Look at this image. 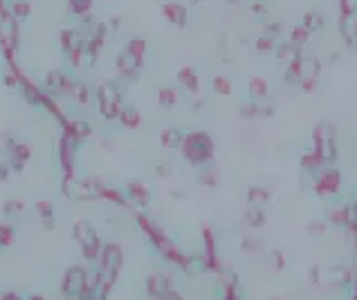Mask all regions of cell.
I'll return each instance as SVG.
<instances>
[{"instance_id": "9a60e30c", "label": "cell", "mask_w": 357, "mask_h": 300, "mask_svg": "<svg viewBox=\"0 0 357 300\" xmlns=\"http://www.w3.org/2000/svg\"><path fill=\"white\" fill-rule=\"evenodd\" d=\"M36 211L41 213V217H43V219H52V215H54V206H52V202H36Z\"/></svg>"}, {"instance_id": "ba28073f", "label": "cell", "mask_w": 357, "mask_h": 300, "mask_svg": "<svg viewBox=\"0 0 357 300\" xmlns=\"http://www.w3.org/2000/svg\"><path fill=\"white\" fill-rule=\"evenodd\" d=\"M119 117H122V121L126 123V126L128 128H135V126H140V115H137V112H135L133 108H124L122 112H119Z\"/></svg>"}, {"instance_id": "5b68a950", "label": "cell", "mask_w": 357, "mask_h": 300, "mask_svg": "<svg viewBox=\"0 0 357 300\" xmlns=\"http://www.w3.org/2000/svg\"><path fill=\"white\" fill-rule=\"evenodd\" d=\"M169 291V283H166V276L158 273V276H151L148 278V294L155 298V296H166Z\"/></svg>"}, {"instance_id": "cb8c5ba5", "label": "cell", "mask_w": 357, "mask_h": 300, "mask_svg": "<svg viewBox=\"0 0 357 300\" xmlns=\"http://www.w3.org/2000/svg\"><path fill=\"white\" fill-rule=\"evenodd\" d=\"M30 300H45V298H43V296H32Z\"/></svg>"}, {"instance_id": "277c9868", "label": "cell", "mask_w": 357, "mask_h": 300, "mask_svg": "<svg viewBox=\"0 0 357 300\" xmlns=\"http://www.w3.org/2000/svg\"><path fill=\"white\" fill-rule=\"evenodd\" d=\"M74 237L81 242V247L83 244H94V242H99L97 240V233H94V229L88 224V222H76V226H74Z\"/></svg>"}, {"instance_id": "d4e9b609", "label": "cell", "mask_w": 357, "mask_h": 300, "mask_svg": "<svg viewBox=\"0 0 357 300\" xmlns=\"http://www.w3.org/2000/svg\"><path fill=\"white\" fill-rule=\"evenodd\" d=\"M153 300H166V298H164V296H155V298H153Z\"/></svg>"}, {"instance_id": "52a82bcc", "label": "cell", "mask_w": 357, "mask_h": 300, "mask_svg": "<svg viewBox=\"0 0 357 300\" xmlns=\"http://www.w3.org/2000/svg\"><path fill=\"white\" fill-rule=\"evenodd\" d=\"M140 65V58L135 56V54H130V52H124L122 56H119V67L124 69V72H133L135 67Z\"/></svg>"}, {"instance_id": "2e32d148", "label": "cell", "mask_w": 357, "mask_h": 300, "mask_svg": "<svg viewBox=\"0 0 357 300\" xmlns=\"http://www.w3.org/2000/svg\"><path fill=\"white\" fill-rule=\"evenodd\" d=\"M23 211V202H14V200H9V202H5V213H20Z\"/></svg>"}, {"instance_id": "7a4b0ae2", "label": "cell", "mask_w": 357, "mask_h": 300, "mask_svg": "<svg viewBox=\"0 0 357 300\" xmlns=\"http://www.w3.org/2000/svg\"><path fill=\"white\" fill-rule=\"evenodd\" d=\"M122 249L117 247V244H108V247L101 249L99 253V260H101V269H104L106 276H112L115 278V271L119 269V265H122Z\"/></svg>"}, {"instance_id": "9c48e42d", "label": "cell", "mask_w": 357, "mask_h": 300, "mask_svg": "<svg viewBox=\"0 0 357 300\" xmlns=\"http://www.w3.org/2000/svg\"><path fill=\"white\" fill-rule=\"evenodd\" d=\"M158 97H160V103H162L164 108H171V105L176 103V92L169 90V87H162L158 92Z\"/></svg>"}, {"instance_id": "e0dca14e", "label": "cell", "mask_w": 357, "mask_h": 300, "mask_svg": "<svg viewBox=\"0 0 357 300\" xmlns=\"http://www.w3.org/2000/svg\"><path fill=\"white\" fill-rule=\"evenodd\" d=\"M162 144L164 146H176L178 144V134L171 133V130H164L162 133Z\"/></svg>"}, {"instance_id": "3957f363", "label": "cell", "mask_w": 357, "mask_h": 300, "mask_svg": "<svg viewBox=\"0 0 357 300\" xmlns=\"http://www.w3.org/2000/svg\"><path fill=\"white\" fill-rule=\"evenodd\" d=\"M117 101H119V97L110 85H104L99 90V108H101V112H104V117L115 119V117L119 115V103Z\"/></svg>"}, {"instance_id": "4fadbf2b", "label": "cell", "mask_w": 357, "mask_h": 300, "mask_svg": "<svg viewBox=\"0 0 357 300\" xmlns=\"http://www.w3.org/2000/svg\"><path fill=\"white\" fill-rule=\"evenodd\" d=\"M70 94H74L81 103H86L88 101V90H86V85H81V83H74V85H70V90H68Z\"/></svg>"}, {"instance_id": "30bf717a", "label": "cell", "mask_w": 357, "mask_h": 300, "mask_svg": "<svg viewBox=\"0 0 357 300\" xmlns=\"http://www.w3.org/2000/svg\"><path fill=\"white\" fill-rule=\"evenodd\" d=\"M164 12H166V16L171 18V20H178V23H184V9L178 5H166L164 7Z\"/></svg>"}, {"instance_id": "7c38bea8", "label": "cell", "mask_w": 357, "mask_h": 300, "mask_svg": "<svg viewBox=\"0 0 357 300\" xmlns=\"http://www.w3.org/2000/svg\"><path fill=\"white\" fill-rule=\"evenodd\" d=\"M101 253V247L99 242H94V244H83V258L86 260H97Z\"/></svg>"}, {"instance_id": "8fae6325", "label": "cell", "mask_w": 357, "mask_h": 300, "mask_svg": "<svg viewBox=\"0 0 357 300\" xmlns=\"http://www.w3.org/2000/svg\"><path fill=\"white\" fill-rule=\"evenodd\" d=\"M14 242V229L7 224H0V247H9Z\"/></svg>"}, {"instance_id": "603a6c76", "label": "cell", "mask_w": 357, "mask_h": 300, "mask_svg": "<svg viewBox=\"0 0 357 300\" xmlns=\"http://www.w3.org/2000/svg\"><path fill=\"white\" fill-rule=\"evenodd\" d=\"M7 173H9L7 166H0V182H5V179H7Z\"/></svg>"}, {"instance_id": "44dd1931", "label": "cell", "mask_w": 357, "mask_h": 300, "mask_svg": "<svg viewBox=\"0 0 357 300\" xmlns=\"http://www.w3.org/2000/svg\"><path fill=\"white\" fill-rule=\"evenodd\" d=\"M16 12H18V16H25V14H27V5H25V2H18Z\"/></svg>"}, {"instance_id": "7402d4cb", "label": "cell", "mask_w": 357, "mask_h": 300, "mask_svg": "<svg viewBox=\"0 0 357 300\" xmlns=\"http://www.w3.org/2000/svg\"><path fill=\"white\" fill-rule=\"evenodd\" d=\"M216 85H218V90H223V92H227V81H225V79H218Z\"/></svg>"}, {"instance_id": "ffe728a7", "label": "cell", "mask_w": 357, "mask_h": 300, "mask_svg": "<svg viewBox=\"0 0 357 300\" xmlns=\"http://www.w3.org/2000/svg\"><path fill=\"white\" fill-rule=\"evenodd\" d=\"M0 300H23L18 294H14V291H7V294H2V298Z\"/></svg>"}, {"instance_id": "ac0fdd59", "label": "cell", "mask_w": 357, "mask_h": 300, "mask_svg": "<svg viewBox=\"0 0 357 300\" xmlns=\"http://www.w3.org/2000/svg\"><path fill=\"white\" fill-rule=\"evenodd\" d=\"M128 47H130V50H128L130 54H135V56H142V52H144V41H133Z\"/></svg>"}, {"instance_id": "5bb4252c", "label": "cell", "mask_w": 357, "mask_h": 300, "mask_svg": "<svg viewBox=\"0 0 357 300\" xmlns=\"http://www.w3.org/2000/svg\"><path fill=\"white\" fill-rule=\"evenodd\" d=\"M12 152L16 157L18 162H25V159H30V148L23 144H12Z\"/></svg>"}, {"instance_id": "6da1fadb", "label": "cell", "mask_w": 357, "mask_h": 300, "mask_svg": "<svg viewBox=\"0 0 357 300\" xmlns=\"http://www.w3.org/2000/svg\"><path fill=\"white\" fill-rule=\"evenodd\" d=\"M86 276H88V269H83V267H70L63 276V294L65 296L81 294L83 284H86Z\"/></svg>"}, {"instance_id": "8992f818", "label": "cell", "mask_w": 357, "mask_h": 300, "mask_svg": "<svg viewBox=\"0 0 357 300\" xmlns=\"http://www.w3.org/2000/svg\"><path fill=\"white\" fill-rule=\"evenodd\" d=\"M128 195L133 197V200H137V202H142V204H146L148 202V191H146V186H142V184H128Z\"/></svg>"}, {"instance_id": "d6986e66", "label": "cell", "mask_w": 357, "mask_h": 300, "mask_svg": "<svg viewBox=\"0 0 357 300\" xmlns=\"http://www.w3.org/2000/svg\"><path fill=\"white\" fill-rule=\"evenodd\" d=\"M180 79L189 83L187 87H196V76H191V72H189V69H182V72H180Z\"/></svg>"}]
</instances>
